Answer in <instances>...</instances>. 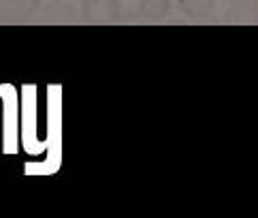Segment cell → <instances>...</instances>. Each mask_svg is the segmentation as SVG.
I'll return each instance as SVG.
<instances>
[{"mask_svg":"<svg viewBox=\"0 0 258 218\" xmlns=\"http://www.w3.org/2000/svg\"><path fill=\"white\" fill-rule=\"evenodd\" d=\"M81 13L90 24H111L119 15V0H84Z\"/></svg>","mask_w":258,"mask_h":218,"instance_id":"1","label":"cell"},{"mask_svg":"<svg viewBox=\"0 0 258 218\" xmlns=\"http://www.w3.org/2000/svg\"><path fill=\"white\" fill-rule=\"evenodd\" d=\"M171 11V0H139V15L147 22H158Z\"/></svg>","mask_w":258,"mask_h":218,"instance_id":"2","label":"cell"},{"mask_svg":"<svg viewBox=\"0 0 258 218\" xmlns=\"http://www.w3.org/2000/svg\"><path fill=\"white\" fill-rule=\"evenodd\" d=\"M177 3L181 13L188 15L190 20H205L216 7V0H177Z\"/></svg>","mask_w":258,"mask_h":218,"instance_id":"3","label":"cell"},{"mask_svg":"<svg viewBox=\"0 0 258 218\" xmlns=\"http://www.w3.org/2000/svg\"><path fill=\"white\" fill-rule=\"evenodd\" d=\"M43 17L49 22H73L77 17V13L73 11V9L67 5V3H58V0H53L45 7L43 11Z\"/></svg>","mask_w":258,"mask_h":218,"instance_id":"4","label":"cell"},{"mask_svg":"<svg viewBox=\"0 0 258 218\" xmlns=\"http://www.w3.org/2000/svg\"><path fill=\"white\" fill-rule=\"evenodd\" d=\"M41 7V0H11L13 9V20H26V17L34 15Z\"/></svg>","mask_w":258,"mask_h":218,"instance_id":"5","label":"cell"},{"mask_svg":"<svg viewBox=\"0 0 258 218\" xmlns=\"http://www.w3.org/2000/svg\"><path fill=\"white\" fill-rule=\"evenodd\" d=\"M0 20H13L11 0H0Z\"/></svg>","mask_w":258,"mask_h":218,"instance_id":"6","label":"cell"},{"mask_svg":"<svg viewBox=\"0 0 258 218\" xmlns=\"http://www.w3.org/2000/svg\"><path fill=\"white\" fill-rule=\"evenodd\" d=\"M233 5H250V0H230Z\"/></svg>","mask_w":258,"mask_h":218,"instance_id":"7","label":"cell"}]
</instances>
